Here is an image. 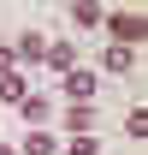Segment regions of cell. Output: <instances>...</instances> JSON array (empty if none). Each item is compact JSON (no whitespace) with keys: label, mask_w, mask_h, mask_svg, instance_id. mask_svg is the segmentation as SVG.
Returning <instances> with one entry per match:
<instances>
[{"label":"cell","mask_w":148,"mask_h":155,"mask_svg":"<svg viewBox=\"0 0 148 155\" xmlns=\"http://www.w3.org/2000/svg\"><path fill=\"white\" fill-rule=\"evenodd\" d=\"M101 60H107V72H130V66H136V48H119V42H113Z\"/></svg>","instance_id":"cell-8"},{"label":"cell","mask_w":148,"mask_h":155,"mask_svg":"<svg viewBox=\"0 0 148 155\" xmlns=\"http://www.w3.org/2000/svg\"><path fill=\"white\" fill-rule=\"evenodd\" d=\"M0 155H12V149H6V143H0Z\"/></svg>","instance_id":"cell-13"},{"label":"cell","mask_w":148,"mask_h":155,"mask_svg":"<svg viewBox=\"0 0 148 155\" xmlns=\"http://www.w3.org/2000/svg\"><path fill=\"white\" fill-rule=\"evenodd\" d=\"M42 54H48V36H42V30H24L18 48H12V60H24V66H36Z\"/></svg>","instance_id":"cell-3"},{"label":"cell","mask_w":148,"mask_h":155,"mask_svg":"<svg viewBox=\"0 0 148 155\" xmlns=\"http://www.w3.org/2000/svg\"><path fill=\"white\" fill-rule=\"evenodd\" d=\"M6 72H18V60H12V48H0V78Z\"/></svg>","instance_id":"cell-12"},{"label":"cell","mask_w":148,"mask_h":155,"mask_svg":"<svg viewBox=\"0 0 148 155\" xmlns=\"http://www.w3.org/2000/svg\"><path fill=\"white\" fill-rule=\"evenodd\" d=\"M113 42H119V48H142V36H148V18L142 12H113Z\"/></svg>","instance_id":"cell-1"},{"label":"cell","mask_w":148,"mask_h":155,"mask_svg":"<svg viewBox=\"0 0 148 155\" xmlns=\"http://www.w3.org/2000/svg\"><path fill=\"white\" fill-rule=\"evenodd\" d=\"M65 131H71V137H95V107H77V101H71V114H65Z\"/></svg>","instance_id":"cell-4"},{"label":"cell","mask_w":148,"mask_h":155,"mask_svg":"<svg viewBox=\"0 0 148 155\" xmlns=\"http://www.w3.org/2000/svg\"><path fill=\"white\" fill-rule=\"evenodd\" d=\"M42 60H48L54 72H71V66H77V48H71V42H48V54H42Z\"/></svg>","instance_id":"cell-5"},{"label":"cell","mask_w":148,"mask_h":155,"mask_svg":"<svg viewBox=\"0 0 148 155\" xmlns=\"http://www.w3.org/2000/svg\"><path fill=\"white\" fill-rule=\"evenodd\" d=\"M24 155H59V143L48 131H36V137H24Z\"/></svg>","instance_id":"cell-10"},{"label":"cell","mask_w":148,"mask_h":155,"mask_svg":"<svg viewBox=\"0 0 148 155\" xmlns=\"http://www.w3.org/2000/svg\"><path fill=\"white\" fill-rule=\"evenodd\" d=\"M71 24H83V30H95V24H107V12H101V6H89V0H83V6H71Z\"/></svg>","instance_id":"cell-9"},{"label":"cell","mask_w":148,"mask_h":155,"mask_svg":"<svg viewBox=\"0 0 148 155\" xmlns=\"http://www.w3.org/2000/svg\"><path fill=\"white\" fill-rule=\"evenodd\" d=\"M24 96H30V84H24L18 72H6V78H0V101H12V107H18Z\"/></svg>","instance_id":"cell-7"},{"label":"cell","mask_w":148,"mask_h":155,"mask_svg":"<svg viewBox=\"0 0 148 155\" xmlns=\"http://www.w3.org/2000/svg\"><path fill=\"white\" fill-rule=\"evenodd\" d=\"M71 155H101V143L95 137H71Z\"/></svg>","instance_id":"cell-11"},{"label":"cell","mask_w":148,"mask_h":155,"mask_svg":"<svg viewBox=\"0 0 148 155\" xmlns=\"http://www.w3.org/2000/svg\"><path fill=\"white\" fill-rule=\"evenodd\" d=\"M18 114H24V119H30V125L42 131V125H48V96H36V90H30V96L18 101Z\"/></svg>","instance_id":"cell-6"},{"label":"cell","mask_w":148,"mask_h":155,"mask_svg":"<svg viewBox=\"0 0 148 155\" xmlns=\"http://www.w3.org/2000/svg\"><path fill=\"white\" fill-rule=\"evenodd\" d=\"M65 96H71L77 107H89V96H95V72H83V66H71V72H65Z\"/></svg>","instance_id":"cell-2"}]
</instances>
